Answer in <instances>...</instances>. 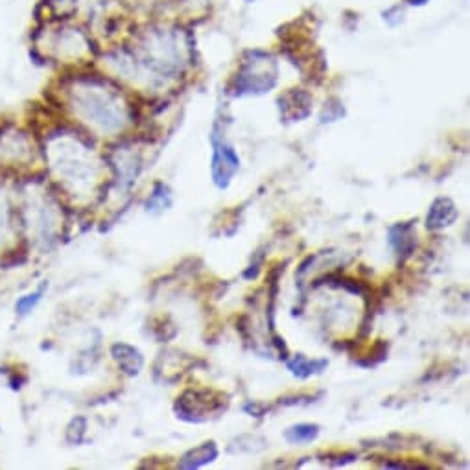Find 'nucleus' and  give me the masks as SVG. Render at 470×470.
<instances>
[{
  "instance_id": "obj_12",
  "label": "nucleus",
  "mask_w": 470,
  "mask_h": 470,
  "mask_svg": "<svg viewBox=\"0 0 470 470\" xmlns=\"http://www.w3.org/2000/svg\"><path fill=\"white\" fill-rule=\"evenodd\" d=\"M13 231L11 223V205L8 196H0V243L4 238H10V232Z\"/></svg>"
},
{
  "instance_id": "obj_10",
  "label": "nucleus",
  "mask_w": 470,
  "mask_h": 470,
  "mask_svg": "<svg viewBox=\"0 0 470 470\" xmlns=\"http://www.w3.org/2000/svg\"><path fill=\"white\" fill-rule=\"evenodd\" d=\"M171 205V194L170 188L166 187L164 182H157L153 188V192L149 196L148 203H146V209L149 212H162Z\"/></svg>"
},
{
  "instance_id": "obj_14",
  "label": "nucleus",
  "mask_w": 470,
  "mask_h": 470,
  "mask_svg": "<svg viewBox=\"0 0 470 470\" xmlns=\"http://www.w3.org/2000/svg\"><path fill=\"white\" fill-rule=\"evenodd\" d=\"M245 411L247 413H251V415H254V417H262V415L265 413V406L264 404H256V402H253V404H245Z\"/></svg>"
},
{
  "instance_id": "obj_3",
  "label": "nucleus",
  "mask_w": 470,
  "mask_h": 470,
  "mask_svg": "<svg viewBox=\"0 0 470 470\" xmlns=\"http://www.w3.org/2000/svg\"><path fill=\"white\" fill-rule=\"evenodd\" d=\"M30 144L26 138L17 133H6L4 137L0 135V162H6L4 166H19L24 160L32 157Z\"/></svg>"
},
{
  "instance_id": "obj_11",
  "label": "nucleus",
  "mask_w": 470,
  "mask_h": 470,
  "mask_svg": "<svg viewBox=\"0 0 470 470\" xmlns=\"http://www.w3.org/2000/svg\"><path fill=\"white\" fill-rule=\"evenodd\" d=\"M46 290H48V282H43V284L39 286V290H35L33 293H28V295H22V297L15 303L17 314L19 315L30 314V312L41 303V299H43V295L46 293Z\"/></svg>"
},
{
  "instance_id": "obj_8",
  "label": "nucleus",
  "mask_w": 470,
  "mask_h": 470,
  "mask_svg": "<svg viewBox=\"0 0 470 470\" xmlns=\"http://www.w3.org/2000/svg\"><path fill=\"white\" fill-rule=\"evenodd\" d=\"M286 367L297 378H308L312 375L323 373L328 367V359H310L303 354H297V356L286 359Z\"/></svg>"
},
{
  "instance_id": "obj_7",
  "label": "nucleus",
  "mask_w": 470,
  "mask_h": 470,
  "mask_svg": "<svg viewBox=\"0 0 470 470\" xmlns=\"http://www.w3.org/2000/svg\"><path fill=\"white\" fill-rule=\"evenodd\" d=\"M216 458H218V446L212 441L203 442L201 446L192 448L182 455L179 469H199L203 464L212 463Z\"/></svg>"
},
{
  "instance_id": "obj_2",
  "label": "nucleus",
  "mask_w": 470,
  "mask_h": 470,
  "mask_svg": "<svg viewBox=\"0 0 470 470\" xmlns=\"http://www.w3.org/2000/svg\"><path fill=\"white\" fill-rule=\"evenodd\" d=\"M240 168V159L236 151L227 144H214V155H212V181L218 188H227L232 176Z\"/></svg>"
},
{
  "instance_id": "obj_9",
  "label": "nucleus",
  "mask_w": 470,
  "mask_h": 470,
  "mask_svg": "<svg viewBox=\"0 0 470 470\" xmlns=\"http://www.w3.org/2000/svg\"><path fill=\"white\" fill-rule=\"evenodd\" d=\"M317 435H319V426L308 424V422L290 426L284 431V439L292 444H306V442L314 441Z\"/></svg>"
},
{
  "instance_id": "obj_5",
  "label": "nucleus",
  "mask_w": 470,
  "mask_h": 470,
  "mask_svg": "<svg viewBox=\"0 0 470 470\" xmlns=\"http://www.w3.org/2000/svg\"><path fill=\"white\" fill-rule=\"evenodd\" d=\"M389 245L400 260H406L413 253L417 240H415L413 223H397L389 229Z\"/></svg>"
},
{
  "instance_id": "obj_6",
  "label": "nucleus",
  "mask_w": 470,
  "mask_h": 470,
  "mask_svg": "<svg viewBox=\"0 0 470 470\" xmlns=\"http://www.w3.org/2000/svg\"><path fill=\"white\" fill-rule=\"evenodd\" d=\"M111 354H113V358H115V361L118 364V367H120L127 376L138 375L140 369H142L144 365L142 354H140L138 348L133 347V345H127V343H115V345L111 347Z\"/></svg>"
},
{
  "instance_id": "obj_4",
  "label": "nucleus",
  "mask_w": 470,
  "mask_h": 470,
  "mask_svg": "<svg viewBox=\"0 0 470 470\" xmlns=\"http://www.w3.org/2000/svg\"><path fill=\"white\" fill-rule=\"evenodd\" d=\"M458 207L453 205L450 198H437L431 203L428 216H426V227L431 231H439L444 227H450L453 221L458 220Z\"/></svg>"
},
{
  "instance_id": "obj_1",
  "label": "nucleus",
  "mask_w": 470,
  "mask_h": 470,
  "mask_svg": "<svg viewBox=\"0 0 470 470\" xmlns=\"http://www.w3.org/2000/svg\"><path fill=\"white\" fill-rule=\"evenodd\" d=\"M216 393L212 391H187L182 393L181 398H177L176 413L179 419L188 420V422H201L209 413H218L223 406L221 395L214 398Z\"/></svg>"
},
{
  "instance_id": "obj_13",
  "label": "nucleus",
  "mask_w": 470,
  "mask_h": 470,
  "mask_svg": "<svg viewBox=\"0 0 470 470\" xmlns=\"http://www.w3.org/2000/svg\"><path fill=\"white\" fill-rule=\"evenodd\" d=\"M85 430H87V420L83 417L72 419L70 424L66 426V441L72 444H79L85 437Z\"/></svg>"
}]
</instances>
